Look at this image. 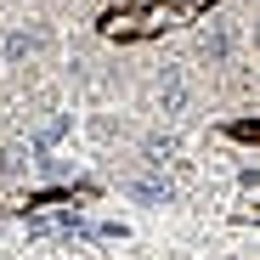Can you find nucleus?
I'll list each match as a JSON object with an SVG mask.
<instances>
[{
	"label": "nucleus",
	"instance_id": "nucleus-1",
	"mask_svg": "<svg viewBox=\"0 0 260 260\" xmlns=\"http://www.w3.org/2000/svg\"><path fill=\"white\" fill-rule=\"evenodd\" d=\"M181 6H130L108 17V34H158V28H176Z\"/></svg>",
	"mask_w": 260,
	"mask_h": 260
},
{
	"label": "nucleus",
	"instance_id": "nucleus-2",
	"mask_svg": "<svg viewBox=\"0 0 260 260\" xmlns=\"http://www.w3.org/2000/svg\"><path fill=\"white\" fill-rule=\"evenodd\" d=\"M232 51H238V28H232V23H209V28L198 34V62H204V68H226Z\"/></svg>",
	"mask_w": 260,
	"mask_h": 260
},
{
	"label": "nucleus",
	"instance_id": "nucleus-3",
	"mask_svg": "<svg viewBox=\"0 0 260 260\" xmlns=\"http://www.w3.org/2000/svg\"><path fill=\"white\" fill-rule=\"evenodd\" d=\"M158 108H164V113H187V108H192V85H187V74L170 68V62L158 68Z\"/></svg>",
	"mask_w": 260,
	"mask_h": 260
},
{
	"label": "nucleus",
	"instance_id": "nucleus-4",
	"mask_svg": "<svg viewBox=\"0 0 260 260\" xmlns=\"http://www.w3.org/2000/svg\"><path fill=\"white\" fill-rule=\"evenodd\" d=\"M40 46H46V34H40V28H12V40H6V57H12V62H28Z\"/></svg>",
	"mask_w": 260,
	"mask_h": 260
},
{
	"label": "nucleus",
	"instance_id": "nucleus-5",
	"mask_svg": "<svg viewBox=\"0 0 260 260\" xmlns=\"http://www.w3.org/2000/svg\"><path fill=\"white\" fill-rule=\"evenodd\" d=\"M28 176H40V181H68V176H74V164L57 158V153H40V158H28Z\"/></svg>",
	"mask_w": 260,
	"mask_h": 260
},
{
	"label": "nucleus",
	"instance_id": "nucleus-6",
	"mask_svg": "<svg viewBox=\"0 0 260 260\" xmlns=\"http://www.w3.org/2000/svg\"><path fill=\"white\" fill-rule=\"evenodd\" d=\"M124 192H130V198H142V204H170V181H142V176H130Z\"/></svg>",
	"mask_w": 260,
	"mask_h": 260
},
{
	"label": "nucleus",
	"instance_id": "nucleus-7",
	"mask_svg": "<svg viewBox=\"0 0 260 260\" xmlns=\"http://www.w3.org/2000/svg\"><path fill=\"white\" fill-rule=\"evenodd\" d=\"M0 176H6V181H23V176H28V147H6V153H0Z\"/></svg>",
	"mask_w": 260,
	"mask_h": 260
}]
</instances>
